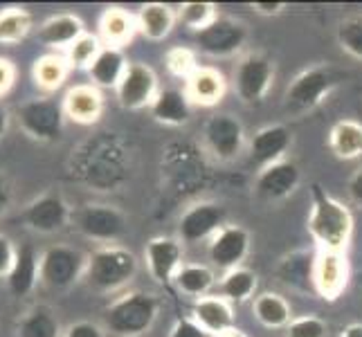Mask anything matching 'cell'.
Segmentation results:
<instances>
[{
  "mask_svg": "<svg viewBox=\"0 0 362 337\" xmlns=\"http://www.w3.org/2000/svg\"><path fill=\"white\" fill-rule=\"evenodd\" d=\"M252 9L259 11L264 16H279L281 11L286 9V3H268V0H257L252 3Z\"/></svg>",
  "mask_w": 362,
  "mask_h": 337,
  "instance_id": "7dc6e473",
  "label": "cell"
},
{
  "mask_svg": "<svg viewBox=\"0 0 362 337\" xmlns=\"http://www.w3.org/2000/svg\"><path fill=\"white\" fill-rule=\"evenodd\" d=\"M310 196H313V205H310L306 225L308 234L324 252H344L354 234L351 209L327 194V189L317 182L310 187Z\"/></svg>",
  "mask_w": 362,
  "mask_h": 337,
  "instance_id": "6da1fadb",
  "label": "cell"
},
{
  "mask_svg": "<svg viewBox=\"0 0 362 337\" xmlns=\"http://www.w3.org/2000/svg\"><path fill=\"white\" fill-rule=\"evenodd\" d=\"M144 259L151 279L158 283H169L176 279L182 268V243L173 236H156L144 247Z\"/></svg>",
  "mask_w": 362,
  "mask_h": 337,
  "instance_id": "e0dca14e",
  "label": "cell"
},
{
  "mask_svg": "<svg viewBox=\"0 0 362 337\" xmlns=\"http://www.w3.org/2000/svg\"><path fill=\"white\" fill-rule=\"evenodd\" d=\"M218 337H245V335H243V333H241L239 329H236V326H234V329L226 331V333H223V335H218Z\"/></svg>",
  "mask_w": 362,
  "mask_h": 337,
  "instance_id": "f907efd6",
  "label": "cell"
},
{
  "mask_svg": "<svg viewBox=\"0 0 362 337\" xmlns=\"http://www.w3.org/2000/svg\"><path fill=\"white\" fill-rule=\"evenodd\" d=\"M16 337H64L57 310L47 304H32L16 319Z\"/></svg>",
  "mask_w": 362,
  "mask_h": 337,
  "instance_id": "7402d4cb",
  "label": "cell"
},
{
  "mask_svg": "<svg viewBox=\"0 0 362 337\" xmlns=\"http://www.w3.org/2000/svg\"><path fill=\"white\" fill-rule=\"evenodd\" d=\"M349 198L358 205V207H362V169H358L354 176H351V180H349Z\"/></svg>",
  "mask_w": 362,
  "mask_h": 337,
  "instance_id": "bcb514c9",
  "label": "cell"
},
{
  "mask_svg": "<svg viewBox=\"0 0 362 337\" xmlns=\"http://www.w3.org/2000/svg\"><path fill=\"white\" fill-rule=\"evenodd\" d=\"M247 252H250V234L241 225H226V227L209 241V247H207L211 266L226 272L241 268Z\"/></svg>",
  "mask_w": 362,
  "mask_h": 337,
  "instance_id": "9a60e30c",
  "label": "cell"
},
{
  "mask_svg": "<svg viewBox=\"0 0 362 337\" xmlns=\"http://www.w3.org/2000/svg\"><path fill=\"white\" fill-rule=\"evenodd\" d=\"M252 310L257 321L264 324L266 329H286L293 321L291 304L286 302V297L277 292H261L255 299Z\"/></svg>",
  "mask_w": 362,
  "mask_h": 337,
  "instance_id": "d6a6232c",
  "label": "cell"
},
{
  "mask_svg": "<svg viewBox=\"0 0 362 337\" xmlns=\"http://www.w3.org/2000/svg\"><path fill=\"white\" fill-rule=\"evenodd\" d=\"M329 146L333 155L340 160L362 158V124L356 119H342L333 124L329 133Z\"/></svg>",
  "mask_w": 362,
  "mask_h": 337,
  "instance_id": "4dcf8cb0",
  "label": "cell"
},
{
  "mask_svg": "<svg viewBox=\"0 0 362 337\" xmlns=\"http://www.w3.org/2000/svg\"><path fill=\"white\" fill-rule=\"evenodd\" d=\"M16 122L23 135H28L32 142L52 144L64 137L66 112L61 102L49 95H43L23 102L16 108Z\"/></svg>",
  "mask_w": 362,
  "mask_h": 337,
  "instance_id": "5b68a950",
  "label": "cell"
},
{
  "mask_svg": "<svg viewBox=\"0 0 362 337\" xmlns=\"http://www.w3.org/2000/svg\"><path fill=\"white\" fill-rule=\"evenodd\" d=\"M16 201V182L7 171L0 169V218L9 214V209L14 207Z\"/></svg>",
  "mask_w": 362,
  "mask_h": 337,
  "instance_id": "b9f144b4",
  "label": "cell"
},
{
  "mask_svg": "<svg viewBox=\"0 0 362 337\" xmlns=\"http://www.w3.org/2000/svg\"><path fill=\"white\" fill-rule=\"evenodd\" d=\"M81 34H86V25L77 14L49 16L39 25V32H36L39 41L54 52H66Z\"/></svg>",
  "mask_w": 362,
  "mask_h": 337,
  "instance_id": "44dd1931",
  "label": "cell"
},
{
  "mask_svg": "<svg viewBox=\"0 0 362 337\" xmlns=\"http://www.w3.org/2000/svg\"><path fill=\"white\" fill-rule=\"evenodd\" d=\"M34 28V16L21 5H9L0 9V45H18L28 39Z\"/></svg>",
  "mask_w": 362,
  "mask_h": 337,
  "instance_id": "1f68e13d",
  "label": "cell"
},
{
  "mask_svg": "<svg viewBox=\"0 0 362 337\" xmlns=\"http://www.w3.org/2000/svg\"><path fill=\"white\" fill-rule=\"evenodd\" d=\"M194 41L203 54L207 57H232L241 52V47L247 41V28L236 18L218 16L214 23H209L205 30L194 32Z\"/></svg>",
  "mask_w": 362,
  "mask_h": 337,
  "instance_id": "9c48e42d",
  "label": "cell"
},
{
  "mask_svg": "<svg viewBox=\"0 0 362 337\" xmlns=\"http://www.w3.org/2000/svg\"><path fill=\"white\" fill-rule=\"evenodd\" d=\"M342 81V74L333 70L331 66H315L304 72H299L286 88L284 102L286 108L293 112H306L317 108L324 99H327L333 88Z\"/></svg>",
  "mask_w": 362,
  "mask_h": 337,
  "instance_id": "ba28073f",
  "label": "cell"
},
{
  "mask_svg": "<svg viewBox=\"0 0 362 337\" xmlns=\"http://www.w3.org/2000/svg\"><path fill=\"white\" fill-rule=\"evenodd\" d=\"M160 315V299L146 290H127L104 308V329L115 337H142Z\"/></svg>",
  "mask_w": 362,
  "mask_h": 337,
  "instance_id": "3957f363",
  "label": "cell"
},
{
  "mask_svg": "<svg viewBox=\"0 0 362 337\" xmlns=\"http://www.w3.org/2000/svg\"><path fill=\"white\" fill-rule=\"evenodd\" d=\"M18 259V247L7 234L0 232V279H7L9 272L14 270Z\"/></svg>",
  "mask_w": 362,
  "mask_h": 337,
  "instance_id": "60d3db41",
  "label": "cell"
},
{
  "mask_svg": "<svg viewBox=\"0 0 362 337\" xmlns=\"http://www.w3.org/2000/svg\"><path fill=\"white\" fill-rule=\"evenodd\" d=\"M192 319L209 335H223L226 331L234 329V310L228 299L218 295H207L194 302Z\"/></svg>",
  "mask_w": 362,
  "mask_h": 337,
  "instance_id": "ffe728a7",
  "label": "cell"
},
{
  "mask_svg": "<svg viewBox=\"0 0 362 337\" xmlns=\"http://www.w3.org/2000/svg\"><path fill=\"white\" fill-rule=\"evenodd\" d=\"M129 59L124 54L122 47H110V45H104L102 52L97 54V59L93 61V66L86 70L88 72V77L93 81V85H97L99 90L102 88H117L122 77L127 74L129 70Z\"/></svg>",
  "mask_w": 362,
  "mask_h": 337,
  "instance_id": "603a6c76",
  "label": "cell"
},
{
  "mask_svg": "<svg viewBox=\"0 0 362 337\" xmlns=\"http://www.w3.org/2000/svg\"><path fill=\"white\" fill-rule=\"evenodd\" d=\"M205 144L209 153L221 162H230L243 151L245 131L243 124L230 112L211 115L205 124Z\"/></svg>",
  "mask_w": 362,
  "mask_h": 337,
  "instance_id": "4fadbf2b",
  "label": "cell"
},
{
  "mask_svg": "<svg viewBox=\"0 0 362 337\" xmlns=\"http://www.w3.org/2000/svg\"><path fill=\"white\" fill-rule=\"evenodd\" d=\"M299 180H302V173H299V167L295 162L281 160L277 165H270L259 171V176L255 180V189L264 201L277 203L295 194Z\"/></svg>",
  "mask_w": 362,
  "mask_h": 337,
  "instance_id": "ac0fdd59",
  "label": "cell"
},
{
  "mask_svg": "<svg viewBox=\"0 0 362 337\" xmlns=\"http://www.w3.org/2000/svg\"><path fill=\"white\" fill-rule=\"evenodd\" d=\"M313 266L315 256L308 252H293L281 259L277 268V277L284 285H288L299 292H315L313 290Z\"/></svg>",
  "mask_w": 362,
  "mask_h": 337,
  "instance_id": "f1b7e54d",
  "label": "cell"
},
{
  "mask_svg": "<svg viewBox=\"0 0 362 337\" xmlns=\"http://www.w3.org/2000/svg\"><path fill=\"white\" fill-rule=\"evenodd\" d=\"M228 83L226 77L214 68H198L189 79L185 81V93L192 104L198 106H216L226 97Z\"/></svg>",
  "mask_w": 362,
  "mask_h": 337,
  "instance_id": "d4e9b609",
  "label": "cell"
},
{
  "mask_svg": "<svg viewBox=\"0 0 362 337\" xmlns=\"http://www.w3.org/2000/svg\"><path fill=\"white\" fill-rule=\"evenodd\" d=\"M9 126H11V110L0 102V140L9 133Z\"/></svg>",
  "mask_w": 362,
  "mask_h": 337,
  "instance_id": "c3c4849f",
  "label": "cell"
},
{
  "mask_svg": "<svg viewBox=\"0 0 362 337\" xmlns=\"http://www.w3.org/2000/svg\"><path fill=\"white\" fill-rule=\"evenodd\" d=\"M327 333H329L327 321L315 315L295 317L286 326V337H327Z\"/></svg>",
  "mask_w": 362,
  "mask_h": 337,
  "instance_id": "ab89813d",
  "label": "cell"
},
{
  "mask_svg": "<svg viewBox=\"0 0 362 337\" xmlns=\"http://www.w3.org/2000/svg\"><path fill=\"white\" fill-rule=\"evenodd\" d=\"M165 66L167 70L173 74L176 79H189L192 74L201 68L196 61V54L192 52L189 47H171L169 52L165 54Z\"/></svg>",
  "mask_w": 362,
  "mask_h": 337,
  "instance_id": "f35d334b",
  "label": "cell"
},
{
  "mask_svg": "<svg viewBox=\"0 0 362 337\" xmlns=\"http://www.w3.org/2000/svg\"><path fill=\"white\" fill-rule=\"evenodd\" d=\"M228 211L218 203H194L182 211L178 220V236L182 243H201V241H211L214 236L226 227Z\"/></svg>",
  "mask_w": 362,
  "mask_h": 337,
  "instance_id": "30bf717a",
  "label": "cell"
},
{
  "mask_svg": "<svg viewBox=\"0 0 362 337\" xmlns=\"http://www.w3.org/2000/svg\"><path fill=\"white\" fill-rule=\"evenodd\" d=\"M158 93H160L158 74L146 64H131L119 85L115 88L117 104L127 110L151 108Z\"/></svg>",
  "mask_w": 362,
  "mask_h": 337,
  "instance_id": "7c38bea8",
  "label": "cell"
},
{
  "mask_svg": "<svg viewBox=\"0 0 362 337\" xmlns=\"http://www.w3.org/2000/svg\"><path fill=\"white\" fill-rule=\"evenodd\" d=\"M274 81V66L264 54H247L234 70V88L245 104H259Z\"/></svg>",
  "mask_w": 362,
  "mask_h": 337,
  "instance_id": "8fae6325",
  "label": "cell"
},
{
  "mask_svg": "<svg viewBox=\"0 0 362 337\" xmlns=\"http://www.w3.org/2000/svg\"><path fill=\"white\" fill-rule=\"evenodd\" d=\"M72 223L77 232L95 243L113 245L129 232V218L122 209L106 203H88L74 209Z\"/></svg>",
  "mask_w": 362,
  "mask_h": 337,
  "instance_id": "8992f818",
  "label": "cell"
},
{
  "mask_svg": "<svg viewBox=\"0 0 362 337\" xmlns=\"http://www.w3.org/2000/svg\"><path fill=\"white\" fill-rule=\"evenodd\" d=\"M173 283L182 295L201 299L207 297V292L216 285V274L209 266L203 264H182Z\"/></svg>",
  "mask_w": 362,
  "mask_h": 337,
  "instance_id": "836d02e7",
  "label": "cell"
},
{
  "mask_svg": "<svg viewBox=\"0 0 362 337\" xmlns=\"http://www.w3.org/2000/svg\"><path fill=\"white\" fill-rule=\"evenodd\" d=\"M137 32V18L124 7H106L99 18V39L104 45L122 47L127 45Z\"/></svg>",
  "mask_w": 362,
  "mask_h": 337,
  "instance_id": "4316f807",
  "label": "cell"
},
{
  "mask_svg": "<svg viewBox=\"0 0 362 337\" xmlns=\"http://www.w3.org/2000/svg\"><path fill=\"white\" fill-rule=\"evenodd\" d=\"M178 18L189 30L201 32L209 23H214L218 18V11L214 3H185L178 11Z\"/></svg>",
  "mask_w": 362,
  "mask_h": 337,
  "instance_id": "74e56055",
  "label": "cell"
},
{
  "mask_svg": "<svg viewBox=\"0 0 362 337\" xmlns=\"http://www.w3.org/2000/svg\"><path fill=\"white\" fill-rule=\"evenodd\" d=\"M39 252L32 247V245H23L18 247V259H16V266L14 270L9 272L7 281V288L14 297H25L30 295L36 285H39Z\"/></svg>",
  "mask_w": 362,
  "mask_h": 337,
  "instance_id": "83f0119b",
  "label": "cell"
},
{
  "mask_svg": "<svg viewBox=\"0 0 362 337\" xmlns=\"http://www.w3.org/2000/svg\"><path fill=\"white\" fill-rule=\"evenodd\" d=\"M342 337H362V324H349L342 331Z\"/></svg>",
  "mask_w": 362,
  "mask_h": 337,
  "instance_id": "681fc988",
  "label": "cell"
},
{
  "mask_svg": "<svg viewBox=\"0 0 362 337\" xmlns=\"http://www.w3.org/2000/svg\"><path fill=\"white\" fill-rule=\"evenodd\" d=\"M148 110L151 117L165 126H185L192 119V102L185 88H160Z\"/></svg>",
  "mask_w": 362,
  "mask_h": 337,
  "instance_id": "cb8c5ba5",
  "label": "cell"
},
{
  "mask_svg": "<svg viewBox=\"0 0 362 337\" xmlns=\"http://www.w3.org/2000/svg\"><path fill=\"white\" fill-rule=\"evenodd\" d=\"M61 106H64L66 119L72 124H79V126H93L104 115V95L102 90L93 83H77L72 88L66 90L64 99H61Z\"/></svg>",
  "mask_w": 362,
  "mask_h": 337,
  "instance_id": "2e32d148",
  "label": "cell"
},
{
  "mask_svg": "<svg viewBox=\"0 0 362 337\" xmlns=\"http://www.w3.org/2000/svg\"><path fill=\"white\" fill-rule=\"evenodd\" d=\"M293 146V135L284 124H272L255 133L250 140V160L259 169H266L270 165L286 160V153Z\"/></svg>",
  "mask_w": 362,
  "mask_h": 337,
  "instance_id": "d6986e66",
  "label": "cell"
},
{
  "mask_svg": "<svg viewBox=\"0 0 362 337\" xmlns=\"http://www.w3.org/2000/svg\"><path fill=\"white\" fill-rule=\"evenodd\" d=\"M338 45L346 54L362 61V14H354L340 20L338 32H335Z\"/></svg>",
  "mask_w": 362,
  "mask_h": 337,
  "instance_id": "8d00e7d4",
  "label": "cell"
},
{
  "mask_svg": "<svg viewBox=\"0 0 362 337\" xmlns=\"http://www.w3.org/2000/svg\"><path fill=\"white\" fill-rule=\"evenodd\" d=\"M88 254L72 245H49L39 256V283L49 292H68L83 281Z\"/></svg>",
  "mask_w": 362,
  "mask_h": 337,
  "instance_id": "277c9868",
  "label": "cell"
},
{
  "mask_svg": "<svg viewBox=\"0 0 362 337\" xmlns=\"http://www.w3.org/2000/svg\"><path fill=\"white\" fill-rule=\"evenodd\" d=\"M257 290V274L250 268H234L223 274L218 281V297L228 299L230 304H243Z\"/></svg>",
  "mask_w": 362,
  "mask_h": 337,
  "instance_id": "e575fe53",
  "label": "cell"
},
{
  "mask_svg": "<svg viewBox=\"0 0 362 337\" xmlns=\"http://www.w3.org/2000/svg\"><path fill=\"white\" fill-rule=\"evenodd\" d=\"M137 270H140V261L131 249L122 245H102L88 254L83 283L93 292L115 295L135 279Z\"/></svg>",
  "mask_w": 362,
  "mask_h": 337,
  "instance_id": "7a4b0ae2",
  "label": "cell"
},
{
  "mask_svg": "<svg viewBox=\"0 0 362 337\" xmlns=\"http://www.w3.org/2000/svg\"><path fill=\"white\" fill-rule=\"evenodd\" d=\"M102 47H104V43L97 34L86 32L66 49L64 54H66L72 70H88L93 66V61L97 59V54L102 52Z\"/></svg>",
  "mask_w": 362,
  "mask_h": 337,
  "instance_id": "d590c367",
  "label": "cell"
},
{
  "mask_svg": "<svg viewBox=\"0 0 362 337\" xmlns=\"http://www.w3.org/2000/svg\"><path fill=\"white\" fill-rule=\"evenodd\" d=\"M74 209L61 191H45L30 201L21 211V225L32 234L54 236L61 234L72 223Z\"/></svg>",
  "mask_w": 362,
  "mask_h": 337,
  "instance_id": "52a82bcc",
  "label": "cell"
},
{
  "mask_svg": "<svg viewBox=\"0 0 362 337\" xmlns=\"http://www.w3.org/2000/svg\"><path fill=\"white\" fill-rule=\"evenodd\" d=\"M137 30H140L148 41H165L176 25V11L165 3H146L137 11Z\"/></svg>",
  "mask_w": 362,
  "mask_h": 337,
  "instance_id": "f546056e",
  "label": "cell"
},
{
  "mask_svg": "<svg viewBox=\"0 0 362 337\" xmlns=\"http://www.w3.org/2000/svg\"><path fill=\"white\" fill-rule=\"evenodd\" d=\"M169 337H209V333H205L192 317H180L171 326Z\"/></svg>",
  "mask_w": 362,
  "mask_h": 337,
  "instance_id": "f6af8a7d",
  "label": "cell"
},
{
  "mask_svg": "<svg viewBox=\"0 0 362 337\" xmlns=\"http://www.w3.org/2000/svg\"><path fill=\"white\" fill-rule=\"evenodd\" d=\"M16 77H18V70L14 66V61L7 57H0V102H3V97H7L11 88H14Z\"/></svg>",
  "mask_w": 362,
  "mask_h": 337,
  "instance_id": "ee69618b",
  "label": "cell"
},
{
  "mask_svg": "<svg viewBox=\"0 0 362 337\" xmlns=\"http://www.w3.org/2000/svg\"><path fill=\"white\" fill-rule=\"evenodd\" d=\"M64 337H106V329L97 321L79 319V321L68 324L64 329Z\"/></svg>",
  "mask_w": 362,
  "mask_h": 337,
  "instance_id": "7bdbcfd3",
  "label": "cell"
},
{
  "mask_svg": "<svg viewBox=\"0 0 362 337\" xmlns=\"http://www.w3.org/2000/svg\"><path fill=\"white\" fill-rule=\"evenodd\" d=\"M70 64L64 52H47L39 57L32 66V83L45 95H52L59 88H64V83L70 77Z\"/></svg>",
  "mask_w": 362,
  "mask_h": 337,
  "instance_id": "484cf974",
  "label": "cell"
},
{
  "mask_svg": "<svg viewBox=\"0 0 362 337\" xmlns=\"http://www.w3.org/2000/svg\"><path fill=\"white\" fill-rule=\"evenodd\" d=\"M349 283V261L344 252H324L315 256L313 266V290L317 297L335 302Z\"/></svg>",
  "mask_w": 362,
  "mask_h": 337,
  "instance_id": "5bb4252c",
  "label": "cell"
}]
</instances>
